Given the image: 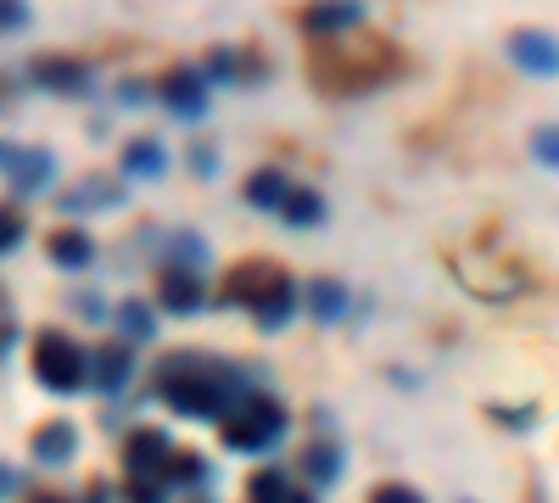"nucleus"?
Returning <instances> with one entry per match:
<instances>
[{
    "label": "nucleus",
    "mask_w": 559,
    "mask_h": 503,
    "mask_svg": "<svg viewBox=\"0 0 559 503\" xmlns=\"http://www.w3.org/2000/svg\"><path fill=\"white\" fill-rule=\"evenodd\" d=\"M157 397L168 408H179L185 420H224V415H236V408L258 392L241 381L236 363H224V358H207V352H168L157 363Z\"/></svg>",
    "instance_id": "f257e3e1"
},
{
    "label": "nucleus",
    "mask_w": 559,
    "mask_h": 503,
    "mask_svg": "<svg viewBox=\"0 0 559 503\" xmlns=\"http://www.w3.org/2000/svg\"><path fill=\"white\" fill-rule=\"evenodd\" d=\"M397 73H403V51L376 28L313 39V51H308V79L324 96H369V89L392 84Z\"/></svg>",
    "instance_id": "f03ea898"
},
{
    "label": "nucleus",
    "mask_w": 559,
    "mask_h": 503,
    "mask_svg": "<svg viewBox=\"0 0 559 503\" xmlns=\"http://www.w3.org/2000/svg\"><path fill=\"white\" fill-rule=\"evenodd\" d=\"M286 426H292L286 403L269 397V392H252V397L236 408V415L218 420V436H224L229 453H269L280 436H286Z\"/></svg>",
    "instance_id": "7ed1b4c3"
},
{
    "label": "nucleus",
    "mask_w": 559,
    "mask_h": 503,
    "mask_svg": "<svg viewBox=\"0 0 559 503\" xmlns=\"http://www.w3.org/2000/svg\"><path fill=\"white\" fill-rule=\"evenodd\" d=\"M34 381H39L45 392H57V397L84 392V381H90V352H84L73 336H62V331H39V336H34Z\"/></svg>",
    "instance_id": "20e7f679"
},
{
    "label": "nucleus",
    "mask_w": 559,
    "mask_h": 503,
    "mask_svg": "<svg viewBox=\"0 0 559 503\" xmlns=\"http://www.w3.org/2000/svg\"><path fill=\"white\" fill-rule=\"evenodd\" d=\"M280 280H286V268H280V263H269V258H241V263H229V268H224L218 302H224V308H247V313H258L263 297H269Z\"/></svg>",
    "instance_id": "39448f33"
},
{
    "label": "nucleus",
    "mask_w": 559,
    "mask_h": 503,
    "mask_svg": "<svg viewBox=\"0 0 559 503\" xmlns=\"http://www.w3.org/2000/svg\"><path fill=\"white\" fill-rule=\"evenodd\" d=\"M364 17H369L364 0H308V7L297 12V28L308 39H336V34L364 28Z\"/></svg>",
    "instance_id": "423d86ee"
},
{
    "label": "nucleus",
    "mask_w": 559,
    "mask_h": 503,
    "mask_svg": "<svg viewBox=\"0 0 559 503\" xmlns=\"http://www.w3.org/2000/svg\"><path fill=\"white\" fill-rule=\"evenodd\" d=\"M157 96L179 123H197V118H207V73L202 68H168Z\"/></svg>",
    "instance_id": "0eeeda50"
},
{
    "label": "nucleus",
    "mask_w": 559,
    "mask_h": 503,
    "mask_svg": "<svg viewBox=\"0 0 559 503\" xmlns=\"http://www.w3.org/2000/svg\"><path fill=\"white\" fill-rule=\"evenodd\" d=\"M123 179H112V173H84V179H73V185L57 196V207L68 213V218H84V213H112V207H123Z\"/></svg>",
    "instance_id": "6e6552de"
},
{
    "label": "nucleus",
    "mask_w": 559,
    "mask_h": 503,
    "mask_svg": "<svg viewBox=\"0 0 559 503\" xmlns=\"http://www.w3.org/2000/svg\"><path fill=\"white\" fill-rule=\"evenodd\" d=\"M28 79L39 89H51V96H90V89H96V68L79 62V57H34Z\"/></svg>",
    "instance_id": "1a4fd4ad"
},
{
    "label": "nucleus",
    "mask_w": 559,
    "mask_h": 503,
    "mask_svg": "<svg viewBox=\"0 0 559 503\" xmlns=\"http://www.w3.org/2000/svg\"><path fill=\"white\" fill-rule=\"evenodd\" d=\"M503 51H509V62H515L521 73H532V79H559V39L548 28H515Z\"/></svg>",
    "instance_id": "9d476101"
},
{
    "label": "nucleus",
    "mask_w": 559,
    "mask_h": 503,
    "mask_svg": "<svg viewBox=\"0 0 559 503\" xmlns=\"http://www.w3.org/2000/svg\"><path fill=\"white\" fill-rule=\"evenodd\" d=\"M168 459H174L168 431H157V426H134V431L123 436V470H129V476H163Z\"/></svg>",
    "instance_id": "9b49d317"
},
{
    "label": "nucleus",
    "mask_w": 559,
    "mask_h": 503,
    "mask_svg": "<svg viewBox=\"0 0 559 503\" xmlns=\"http://www.w3.org/2000/svg\"><path fill=\"white\" fill-rule=\"evenodd\" d=\"M157 302H163V313H179V319L202 313V308H207V297H202L197 268H163V280H157Z\"/></svg>",
    "instance_id": "f8f14e48"
},
{
    "label": "nucleus",
    "mask_w": 559,
    "mask_h": 503,
    "mask_svg": "<svg viewBox=\"0 0 559 503\" xmlns=\"http://www.w3.org/2000/svg\"><path fill=\"white\" fill-rule=\"evenodd\" d=\"M129 375H134V347L129 342H112L102 352H90V386H96V392L118 397L129 386Z\"/></svg>",
    "instance_id": "ddd939ff"
},
{
    "label": "nucleus",
    "mask_w": 559,
    "mask_h": 503,
    "mask_svg": "<svg viewBox=\"0 0 559 503\" xmlns=\"http://www.w3.org/2000/svg\"><path fill=\"white\" fill-rule=\"evenodd\" d=\"M342 470H347V453H342L336 436H319V442L302 447V476H308V487H336Z\"/></svg>",
    "instance_id": "4468645a"
},
{
    "label": "nucleus",
    "mask_w": 559,
    "mask_h": 503,
    "mask_svg": "<svg viewBox=\"0 0 559 503\" xmlns=\"http://www.w3.org/2000/svg\"><path fill=\"white\" fill-rule=\"evenodd\" d=\"M292 191H297V185L286 179V168H258V173H247V185H241L247 207H258V213H280Z\"/></svg>",
    "instance_id": "2eb2a0df"
},
{
    "label": "nucleus",
    "mask_w": 559,
    "mask_h": 503,
    "mask_svg": "<svg viewBox=\"0 0 559 503\" xmlns=\"http://www.w3.org/2000/svg\"><path fill=\"white\" fill-rule=\"evenodd\" d=\"M51 173H57V157H51V152H45V146H23L7 179H12V191H17V196H34V191L51 185Z\"/></svg>",
    "instance_id": "dca6fc26"
},
{
    "label": "nucleus",
    "mask_w": 559,
    "mask_h": 503,
    "mask_svg": "<svg viewBox=\"0 0 559 503\" xmlns=\"http://www.w3.org/2000/svg\"><path fill=\"white\" fill-rule=\"evenodd\" d=\"M73 453H79V431L68 426V420H51V426H39L34 431V465H68L73 459Z\"/></svg>",
    "instance_id": "f3484780"
},
{
    "label": "nucleus",
    "mask_w": 559,
    "mask_h": 503,
    "mask_svg": "<svg viewBox=\"0 0 559 503\" xmlns=\"http://www.w3.org/2000/svg\"><path fill=\"white\" fill-rule=\"evenodd\" d=\"M302 302H308V313L319 319V325H336V319H347V308H353V291L342 280H313L302 291Z\"/></svg>",
    "instance_id": "a211bd4d"
},
{
    "label": "nucleus",
    "mask_w": 559,
    "mask_h": 503,
    "mask_svg": "<svg viewBox=\"0 0 559 503\" xmlns=\"http://www.w3.org/2000/svg\"><path fill=\"white\" fill-rule=\"evenodd\" d=\"M297 308H302V291L292 286V274H286V280H280V286L263 297V308H258L252 319H258V331H286Z\"/></svg>",
    "instance_id": "6ab92c4d"
},
{
    "label": "nucleus",
    "mask_w": 559,
    "mask_h": 503,
    "mask_svg": "<svg viewBox=\"0 0 559 503\" xmlns=\"http://www.w3.org/2000/svg\"><path fill=\"white\" fill-rule=\"evenodd\" d=\"M45 252H51L57 268H90V263H96V241H90L84 230H57V236H45Z\"/></svg>",
    "instance_id": "aec40b11"
},
{
    "label": "nucleus",
    "mask_w": 559,
    "mask_h": 503,
    "mask_svg": "<svg viewBox=\"0 0 559 503\" xmlns=\"http://www.w3.org/2000/svg\"><path fill=\"white\" fill-rule=\"evenodd\" d=\"M123 173H129V179H163V173H168V152L140 134V141L123 146Z\"/></svg>",
    "instance_id": "412c9836"
},
{
    "label": "nucleus",
    "mask_w": 559,
    "mask_h": 503,
    "mask_svg": "<svg viewBox=\"0 0 559 503\" xmlns=\"http://www.w3.org/2000/svg\"><path fill=\"white\" fill-rule=\"evenodd\" d=\"M112 325H118L123 342H152V336H157V313L140 302V297H129V302L112 313Z\"/></svg>",
    "instance_id": "4be33fe9"
},
{
    "label": "nucleus",
    "mask_w": 559,
    "mask_h": 503,
    "mask_svg": "<svg viewBox=\"0 0 559 503\" xmlns=\"http://www.w3.org/2000/svg\"><path fill=\"white\" fill-rule=\"evenodd\" d=\"M280 218H286L292 230H313V224H324V196L319 191H292L286 207H280Z\"/></svg>",
    "instance_id": "5701e85b"
},
{
    "label": "nucleus",
    "mask_w": 559,
    "mask_h": 503,
    "mask_svg": "<svg viewBox=\"0 0 559 503\" xmlns=\"http://www.w3.org/2000/svg\"><path fill=\"white\" fill-rule=\"evenodd\" d=\"M163 476H168V487H207V459L185 447V453H174V459H168Z\"/></svg>",
    "instance_id": "b1692460"
},
{
    "label": "nucleus",
    "mask_w": 559,
    "mask_h": 503,
    "mask_svg": "<svg viewBox=\"0 0 559 503\" xmlns=\"http://www.w3.org/2000/svg\"><path fill=\"white\" fill-rule=\"evenodd\" d=\"M168 268H202L207 263V241L202 236H191V230H179V236H168Z\"/></svg>",
    "instance_id": "393cba45"
},
{
    "label": "nucleus",
    "mask_w": 559,
    "mask_h": 503,
    "mask_svg": "<svg viewBox=\"0 0 559 503\" xmlns=\"http://www.w3.org/2000/svg\"><path fill=\"white\" fill-rule=\"evenodd\" d=\"M202 73H207V84H229V79H247V73H241V51H224V45H213V51H207Z\"/></svg>",
    "instance_id": "a878e982"
},
{
    "label": "nucleus",
    "mask_w": 559,
    "mask_h": 503,
    "mask_svg": "<svg viewBox=\"0 0 559 503\" xmlns=\"http://www.w3.org/2000/svg\"><path fill=\"white\" fill-rule=\"evenodd\" d=\"M247 492H252V503H286V498H292L286 470H258V476L247 481Z\"/></svg>",
    "instance_id": "bb28decb"
},
{
    "label": "nucleus",
    "mask_w": 559,
    "mask_h": 503,
    "mask_svg": "<svg viewBox=\"0 0 559 503\" xmlns=\"http://www.w3.org/2000/svg\"><path fill=\"white\" fill-rule=\"evenodd\" d=\"M123 498L129 503H168V476H129Z\"/></svg>",
    "instance_id": "cd10ccee"
},
{
    "label": "nucleus",
    "mask_w": 559,
    "mask_h": 503,
    "mask_svg": "<svg viewBox=\"0 0 559 503\" xmlns=\"http://www.w3.org/2000/svg\"><path fill=\"white\" fill-rule=\"evenodd\" d=\"M532 157H537L543 168H554V173H559V123L532 129Z\"/></svg>",
    "instance_id": "c85d7f7f"
},
{
    "label": "nucleus",
    "mask_w": 559,
    "mask_h": 503,
    "mask_svg": "<svg viewBox=\"0 0 559 503\" xmlns=\"http://www.w3.org/2000/svg\"><path fill=\"white\" fill-rule=\"evenodd\" d=\"M68 308L79 319H90V325H102V319H112V308L102 302V291H68Z\"/></svg>",
    "instance_id": "c756f323"
},
{
    "label": "nucleus",
    "mask_w": 559,
    "mask_h": 503,
    "mask_svg": "<svg viewBox=\"0 0 559 503\" xmlns=\"http://www.w3.org/2000/svg\"><path fill=\"white\" fill-rule=\"evenodd\" d=\"M23 236H28V218H23V207H0V252L23 247Z\"/></svg>",
    "instance_id": "7c9ffc66"
},
{
    "label": "nucleus",
    "mask_w": 559,
    "mask_h": 503,
    "mask_svg": "<svg viewBox=\"0 0 559 503\" xmlns=\"http://www.w3.org/2000/svg\"><path fill=\"white\" fill-rule=\"evenodd\" d=\"M28 28V0H0V34H23Z\"/></svg>",
    "instance_id": "2f4dec72"
},
{
    "label": "nucleus",
    "mask_w": 559,
    "mask_h": 503,
    "mask_svg": "<svg viewBox=\"0 0 559 503\" xmlns=\"http://www.w3.org/2000/svg\"><path fill=\"white\" fill-rule=\"evenodd\" d=\"M369 503H426L414 487H403V481H386V487H376L369 492Z\"/></svg>",
    "instance_id": "473e14b6"
},
{
    "label": "nucleus",
    "mask_w": 559,
    "mask_h": 503,
    "mask_svg": "<svg viewBox=\"0 0 559 503\" xmlns=\"http://www.w3.org/2000/svg\"><path fill=\"white\" fill-rule=\"evenodd\" d=\"M191 173H197V179H213V173H218V152H213L207 141L191 146Z\"/></svg>",
    "instance_id": "72a5a7b5"
},
{
    "label": "nucleus",
    "mask_w": 559,
    "mask_h": 503,
    "mask_svg": "<svg viewBox=\"0 0 559 503\" xmlns=\"http://www.w3.org/2000/svg\"><path fill=\"white\" fill-rule=\"evenodd\" d=\"M152 96H157V89L140 84V79H123V84H118V101H123V107H140V101H152Z\"/></svg>",
    "instance_id": "f704fd0d"
},
{
    "label": "nucleus",
    "mask_w": 559,
    "mask_h": 503,
    "mask_svg": "<svg viewBox=\"0 0 559 503\" xmlns=\"http://www.w3.org/2000/svg\"><path fill=\"white\" fill-rule=\"evenodd\" d=\"M487 415H492V420H503V426H515V431H521V426H532V408H487Z\"/></svg>",
    "instance_id": "c9c22d12"
},
{
    "label": "nucleus",
    "mask_w": 559,
    "mask_h": 503,
    "mask_svg": "<svg viewBox=\"0 0 559 503\" xmlns=\"http://www.w3.org/2000/svg\"><path fill=\"white\" fill-rule=\"evenodd\" d=\"M17 152H23V146H12V141H0V173H12V163H17Z\"/></svg>",
    "instance_id": "e433bc0d"
},
{
    "label": "nucleus",
    "mask_w": 559,
    "mask_h": 503,
    "mask_svg": "<svg viewBox=\"0 0 559 503\" xmlns=\"http://www.w3.org/2000/svg\"><path fill=\"white\" fill-rule=\"evenodd\" d=\"M12 492H17V470L0 465V498H12Z\"/></svg>",
    "instance_id": "4c0bfd02"
},
{
    "label": "nucleus",
    "mask_w": 559,
    "mask_h": 503,
    "mask_svg": "<svg viewBox=\"0 0 559 503\" xmlns=\"http://www.w3.org/2000/svg\"><path fill=\"white\" fill-rule=\"evenodd\" d=\"M84 503H107V487L96 481V487H90V492H84Z\"/></svg>",
    "instance_id": "58836bf2"
},
{
    "label": "nucleus",
    "mask_w": 559,
    "mask_h": 503,
    "mask_svg": "<svg viewBox=\"0 0 559 503\" xmlns=\"http://www.w3.org/2000/svg\"><path fill=\"white\" fill-rule=\"evenodd\" d=\"M286 503H319V498H313V492H292Z\"/></svg>",
    "instance_id": "ea45409f"
},
{
    "label": "nucleus",
    "mask_w": 559,
    "mask_h": 503,
    "mask_svg": "<svg viewBox=\"0 0 559 503\" xmlns=\"http://www.w3.org/2000/svg\"><path fill=\"white\" fill-rule=\"evenodd\" d=\"M34 503H68V498H57V492H45V498H34Z\"/></svg>",
    "instance_id": "a19ab883"
}]
</instances>
